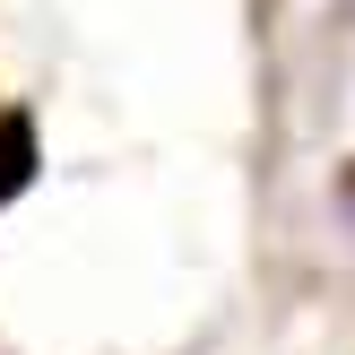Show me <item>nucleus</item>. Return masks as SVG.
Listing matches in <instances>:
<instances>
[{
    "mask_svg": "<svg viewBox=\"0 0 355 355\" xmlns=\"http://www.w3.org/2000/svg\"><path fill=\"white\" fill-rule=\"evenodd\" d=\"M26 173H35V121L9 113V121H0V200H17Z\"/></svg>",
    "mask_w": 355,
    "mask_h": 355,
    "instance_id": "nucleus-1",
    "label": "nucleus"
}]
</instances>
